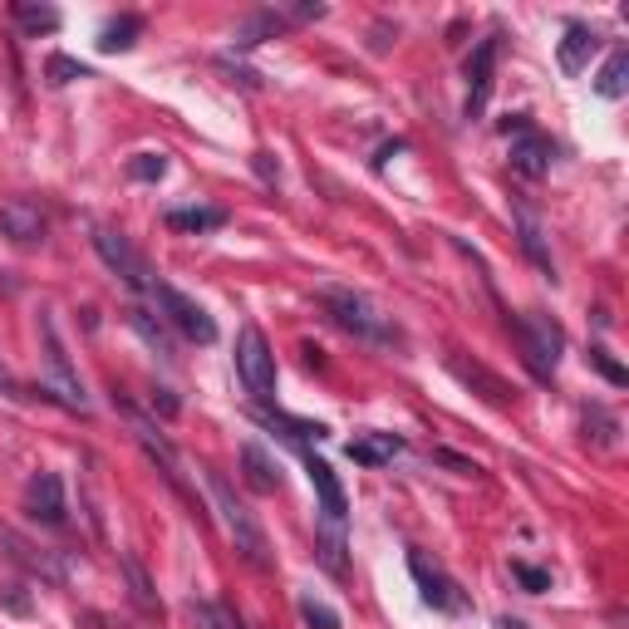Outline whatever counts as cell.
<instances>
[{"mask_svg": "<svg viewBox=\"0 0 629 629\" xmlns=\"http://www.w3.org/2000/svg\"><path fill=\"white\" fill-rule=\"evenodd\" d=\"M320 310L340 325L344 335H354L359 344H379V349H403V330L394 325V315H384L374 300H364L359 290H320Z\"/></svg>", "mask_w": 629, "mask_h": 629, "instance_id": "cell-1", "label": "cell"}, {"mask_svg": "<svg viewBox=\"0 0 629 629\" xmlns=\"http://www.w3.org/2000/svg\"><path fill=\"white\" fill-rule=\"evenodd\" d=\"M202 482H207V492H212V507H217V516H222L227 536L236 541V551H241L256 571H271V541H266V531H261L256 512L236 497V487H231L217 467H207V462H202Z\"/></svg>", "mask_w": 629, "mask_h": 629, "instance_id": "cell-2", "label": "cell"}, {"mask_svg": "<svg viewBox=\"0 0 629 629\" xmlns=\"http://www.w3.org/2000/svg\"><path fill=\"white\" fill-rule=\"evenodd\" d=\"M236 374H241L251 399L261 403L276 399V354H271V344L256 325H241V335H236Z\"/></svg>", "mask_w": 629, "mask_h": 629, "instance_id": "cell-3", "label": "cell"}, {"mask_svg": "<svg viewBox=\"0 0 629 629\" xmlns=\"http://www.w3.org/2000/svg\"><path fill=\"white\" fill-rule=\"evenodd\" d=\"M516 340H521V354H526V364H531L536 379H551V374H556L566 335H561V325H556L551 315H541V310L521 315V320H516Z\"/></svg>", "mask_w": 629, "mask_h": 629, "instance_id": "cell-4", "label": "cell"}, {"mask_svg": "<svg viewBox=\"0 0 629 629\" xmlns=\"http://www.w3.org/2000/svg\"><path fill=\"white\" fill-rule=\"evenodd\" d=\"M40 335H45V359H50V379H55V389H40V394L50 403H59V408H69V413H89L84 379L74 374V364H69V354H64V340H59L50 315H40Z\"/></svg>", "mask_w": 629, "mask_h": 629, "instance_id": "cell-5", "label": "cell"}, {"mask_svg": "<svg viewBox=\"0 0 629 629\" xmlns=\"http://www.w3.org/2000/svg\"><path fill=\"white\" fill-rule=\"evenodd\" d=\"M153 300H158V310H163V325H172L177 335H187L192 344H217V320L192 300V295H182L177 286H168V281H153V290H148Z\"/></svg>", "mask_w": 629, "mask_h": 629, "instance_id": "cell-6", "label": "cell"}, {"mask_svg": "<svg viewBox=\"0 0 629 629\" xmlns=\"http://www.w3.org/2000/svg\"><path fill=\"white\" fill-rule=\"evenodd\" d=\"M94 251H99V261H104L128 290H153V266H148V256H143L123 231L94 227Z\"/></svg>", "mask_w": 629, "mask_h": 629, "instance_id": "cell-7", "label": "cell"}, {"mask_svg": "<svg viewBox=\"0 0 629 629\" xmlns=\"http://www.w3.org/2000/svg\"><path fill=\"white\" fill-rule=\"evenodd\" d=\"M408 571H413L418 590H423V600H428L433 610H443V615H458V610H467V595L458 590V580L443 571L438 561H428V551H408Z\"/></svg>", "mask_w": 629, "mask_h": 629, "instance_id": "cell-8", "label": "cell"}, {"mask_svg": "<svg viewBox=\"0 0 629 629\" xmlns=\"http://www.w3.org/2000/svg\"><path fill=\"white\" fill-rule=\"evenodd\" d=\"M497 55H502V35H487V40H477V50L467 55L462 64V74H467V118H477L487 109V94H492V69H497Z\"/></svg>", "mask_w": 629, "mask_h": 629, "instance_id": "cell-9", "label": "cell"}, {"mask_svg": "<svg viewBox=\"0 0 629 629\" xmlns=\"http://www.w3.org/2000/svg\"><path fill=\"white\" fill-rule=\"evenodd\" d=\"M25 512H30V521H40V526H50V531H64V526H69L59 472H35V477H30V487H25Z\"/></svg>", "mask_w": 629, "mask_h": 629, "instance_id": "cell-10", "label": "cell"}, {"mask_svg": "<svg viewBox=\"0 0 629 629\" xmlns=\"http://www.w3.org/2000/svg\"><path fill=\"white\" fill-rule=\"evenodd\" d=\"M305 472H310V487H315V497H320V516L344 526L349 502H344V487H340V477H335V467L325 458H315V453H305Z\"/></svg>", "mask_w": 629, "mask_h": 629, "instance_id": "cell-11", "label": "cell"}, {"mask_svg": "<svg viewBox=\"0 0 629 629\" xmlns=\"http://www.w3.org/2000/svg\"><path fill=\"white\" fill-rule=\"evenodd\" d=\"M556 163V143L546 138V133H536V128H526V133H516L512 138V168L521 177H531V182H541L546 172Z\"/></svg>", "mask_w": 629, "mask_h": 629, "instance_id": "cell-12", "label": "cell"}, {"mask_svg": "<svg viewBox=\"0 0 629 629\" xmlns=\"http://www.w3.org/2000/svg\"><path fill=\"white\" fill-rule=\"evenodd\" d=\"M0 231H5L15 246H35V241H45V217H40L35 202L10 197V202H0Z\"/></svg>", "mask_w": 629, "mask_h": 629, "instance_id": "cell-13", "label": "cell"}, {"mask_svg": "<svg viewBox=\"0 0 629 629\" xmlns=\"http://www.w3.org/2000/svg\"><path fill=\"white\" fill-rule=\"evenodd\" d=\"M241 477H246V487L261 492V497H276V492H281V467H276V458H271L261 443H246V448H241Z\"/></svg>", "mask_w": 629, "mask_h": 629, "instance_id": "cell-14", "label": "cell"}, {"mask_svg": "<svg viewBox=\"0 0 629 629\" xmlns=\"http://www.w3.org/2000/svg\"><path fill=\"white\" fill-rule=\"evenodd\" d=\"M448 369L458 374L467 389H482V399L492 403V408H507V403L516 399V394L502 384V379H497V374H492V369H482V364H467L462 354H448Z\"/></svg>", "mask_w": 629, "mask_h": 629, "instance_id": "cell-15", "label": "cell"}, {"mask_svg": "<svg viewBox=\"0 0 629 629\" xmlns=\"http://www.w3.org/2000/svg\"><path fill=\"white\" fill-rule=\"evenodd\" d=\"M123 320H128V330L138 335V340L148 344L158 359H177V344H172V335H168V325L153 315V310H143V305H128L123 310Z\"/></svg>", "mask_w": 629, "mask_h": 629, "instance_id": "cell-16", "label": "cell"}, {"mask_svg": "<svg viewBox=\"0 0 629 629\" xmlns=\"http://www.w3.org/2000/svg\"><path fill=\"white\" fill-rule=\"evenodd\" d=\"M595 55H600V35H595L590 25H566V40H561V50H556L561 69H566V74H585V64Z\"/></svg>", "mask_w": 629, "mask_h": 629, "instance_id": "cell-17", "label": "cell"}, {"mask_svg": "<svg viewBox=\"0 0 629 629\" xmlns=\"http://www.w3.org/2000/svg\"><path fill=\"white\" fill-rule=\"evenodd\" d=\"M344 453H349V462H359V467H384V462H394L403 453V438L399 433H364V438H354Z\"/></svg>", "mask_w": 629, "mask_h": 629, "instance_id": "cell-18", "label": "cell"}, {"mask_svg": "<svg viewBox=\"0 0 629 629\" xmlns=\"http://www.w3.org/2000/svg\"><path fill=\"white\" fill-rule=\"evenodd\" d=\"M118 571H123V580H128V600L138 605V615L158 620L163 605H158V595H153V580H148V571H143V561H138V556H118Z\"/></svg>", "mask_w": 629, "mask_h": 629, "instance_id": "cell-19", "label": "cell"}, {"mask_svg": "<svg viewBox=\"0 0 629 629\" xmlns=\"http://www.w3.org/2000/svg\"><path fill=\"white\" fill-rule=\"evenodd\" d=\"M512 217H516V236H521V251H526V256H531V261H536V266H541L546 276H551L556 266H551V251H546V236H541V222H536V217H531L526 207H516Z\"/></svg>", "mask_w": 629, "mask_h": 629, "instance_id": "cell-20", "label": "cell"}, {"mask_svg": "<svg viewBox=\"0 0 629 629\" xmlns=\"http://www.w3.org/2000/svg\"><path fill=\"white\" fill-rule=\"evenodd\" d=\"M138 35H143V20H138V15H118V20H109V25L99 30V55H123V50H133Z\"/></svg>", "mask_w": 629, "mask_h": 629, "instance_id": "cell-21", "label": "cell"}, {"mask_svg": "<svg viewBox=\"0 0 629 629\" xmlns=\"http://www.w3.org/2000/svg\"><path fill=\"white\" fill-rule=\"evenodd\" d=\"M281 25H286V20H281L276 10H261V15H246V20L236 25V35H231V40H236V50H251V45H261V40L281 35Z\"/></svg>", "mask_w": 629, "mask_h": 629, "instance_id": "cell-22", "label": "cell"}, {"mask_svg": "<svg viewBox=\"0 0 629 629\" xmlns=\"http://www.w3.org/2000/svg\"><path fill=\"white\" fill-rule=\"evenodd\" d=\"M168 227L172 231H222L227 227V212L222 207H182V212H168Z\"/></svg>", "mask_w": 629, "mask_h": 629, "instance_id": "cell-23", "label": "cell"}, {"mask_svg": "<svg viewBox=\"0 0 629 629\" xmlns=\"http://www.w3.org/2000/svg\"><path fill=\"white\" fill-rule=\"evenodd\" d=\"M625 89H629V50H615L605 59L600 79H595V94L600 99H625Z\"/></svg>", "mask_w": 629, "mask_h": 629, "instance_id": "cell-24", "label": "cell"}, {"mask_svg": "<svg viewBox=\"0 0 629 629\" xmlns=\"http://www.w3.org/2000/svg\"><path fill=\"white\" fill-rule=\"evenodd\" d=\"M315 551H320V566L330 575H344V526L320 516V536H315Z\"/></svg>", "mask_w": 629, "mask_h": 629, "instance_id": "cell-25", "label": "cell"}, {"mask_svg": "<svg viewBox=\"0 0 629 629\" xmlns=\"http://www.w3.org/2000/svg\"><path fill=\"white\" fill-rule=\"evenodd\" d=\"M10 15H15V25L25 30V35H55L59 30V10L55 5H10Z\"/></svg>", "mask_w": 629, "mask_h": 629, "instance_id": "cell-26", "label": "cell"}, {"mask_svg": "<svg viewBox=\"0 0 629 629\" xmlns=\"http://www.w3.org/2000/svg\"><path fill=\"white\" fill-rule=\"evenodd\" d=\"M261 423H266V428H281V433H286V438H295V443H310V438L320 443V438L330 433L325 423H310V418H290V413H271V408L261 413Z\"/></svg>", "mask_w": 629, "mask_h": 629, "instance_id": "cell-27", "label": "cell"}, {"mask_svg": "<svg viewBox=\"0 0 629 629\" xmlns=\"http://www.w3.org/2000/svg\"><path fill=\"white\" fill-rule=\"evenodd\" d=\"M45 79H50L55 89H64V84H74V79H89V64H79V59H69V55H50Z\"/></svg>", "mask_w": 629, "mask_h": 629, "instance_id": "cell-28", "label": "cell"}, {"mask_svg": "<svg viewBox=\"0 0 629 629\" xmlns=\"http://www.w3.org/2000/svg\"><path fill=\"white\" fill-rule=\"evenodd\" d=\"M300 620H305L310 629H344L340 625V610H330V605H325V600H315V595H305V600H300Z\"/></svg>", "mask_w": 629, "mask_h": 629, "instance_id": "cell-29", "label": "cell"}, {"mask_svg": "<svg viewBox=\"0 0 629 629\" xmlns=\"http://www.w3.org/2000/svg\"><path fill=\"white\" fill-rule=\"evenodd\" d=\"M187 620H192V629H241V625H231L227 610H217V605H207V600H192V605H187Z\"/></svg>", "mask_w": 629, "mask_h": 629, "instance_id": "cell-30", "label": "cell"}, {"mask_svg": "<svg viewBox=\"0 0 629 629\" xmlns=\"http://www.w3.org/2000/svg\"><path fill=\"white\" fill-rule=\"evenodd\" d=\"M168 172V158L163 153H138V158H128V177L133 182H158Z\"/></svg>", "mask_w": 629, "mask_h": 629, "instance_id": "cell-31", "label": "cell"}, {"mask_svg": "<svg viewBox=\"0 0 629 629\" xmlns=\"http://www.w3.org/2000/svg\"><path fill=\"white\" fill-rule=\"evenodd\" d=\"M512 580L526 595H546V590H551V571H536V566H526V561H512Z\"/></svg>", "mask_w": 629, "mask_h": 629, "instance_id": "cell-32", "label": "cell"}, {"mask_svg": "<svg viewBox=\"0 0 629 629\" xmlns=\"http://www.w3.org/2000/svg\"><path fill=\"white\" fill-rule=\"evenodd\" d=\"M590 364H595V369H600V374H605L615 389H625V384H629V374L615 364V359H610V354H605V349H590Z\"/></svg>", "mask_w": 629, "mask_h": 629, "instance_id": "cell-33", "label": "cell"}, {"mask_svg": "<svg viewBox=\"0 0 629 629\" xmlns=\"http://www.w3.org/2000/svg\"><path fill=\"white\" fill-rule=\"evenodd\" d=\"M251 168L261 172V182H266V187H276V182H281V168H276V158H271L266 148H256V153H251Z\"/></svg>", "mask_w": 629, "mask_h": 629, "instance_id": "cell-34", "label": "cell"}, {"mask_svg": "<svg viewBox=\"0 0 629 629\" xmlns=\"http://www.w3.org/2000/svg\"><path fill=\"white\" fill-rule=\"evenodd\" d=\"M438 462H448V467H458V472H482L477 462H467V458H458V453H433Z\"/></svg>", "mask_w": 629, "mask_h": 629, "instance_id": "cell-35", "label": "cell"}, {"mask_svg": "<svg viewBox=\"0 0 629 629\" xmlns=\"http://www.w3.org/2000/svg\"><path fill=\"white\" fill-rule=\"evenodd\" d=\"M325 15V5H295L290 10V20H320Z\"/></svg>", "mask_w": 629, "mask_h": 629, "instance_id": "cell-36", "label": "cell"}, {"mask_svg": "<svg viewBox=\"0 0 629 629\" xmlns=\"http://www.w3.org/2000/svg\"><path fill=\"white\" fill-rule=\"evenodd\" d=\"M0 394H5V399H25V394H20V384L5 374V364H0Z\"/></svg>", "mask_w": 629, "mask_h": 629, "instance_id": "cell-37", "label": "cell"}, {"mask_svg": "<svg viewBox=\"0 0 629 629\" xmlns=\"http://www.w3.org/2000/svg\"><path fill=\"white\" fill-rule=\"evenodd\" d=\"M497 629H526V625H521V620H512V615H502V620H497Z\"/></svg>", "mask_w": 629, "mask_h": 629, "instance_id": "cell-38", "label": "cell"}]
</instances>
